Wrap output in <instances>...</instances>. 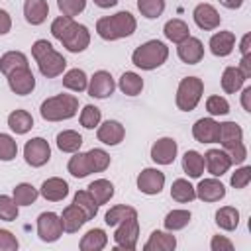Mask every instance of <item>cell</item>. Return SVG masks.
<instances>
[{
    "label": "cell",
    "instance_id": "obj_26",
    "mask_svg": "<svg viewBox=\"0 0 251 251\" xmlns=\"http://www.w3.org/2000/svg\"><path fill=\"white\" fill-rule=\"evenodd\" d=\"M8 127L16 133V135H25L31 127H33V116L27 112V110H22V108H18V110H12L10 114H8Z\"/></svg>",
    "mask_w": 251,
    "mask_h": 251
},
{
    "label": "cell",
    "instance_id": "obj_4",
    "mask_svg": "<svg viewBox=\"0 0 251 251\" xmlns=\"http://www.w3.org/2000/svg\"><path fill=\"white\" fill-rule=\"evenodd\" d=\"M39 114L45 122H63L78 114V98L75 94H55L41 102Z\"/></svg>",
    "mask_w": 251,
    "mask_h": 251
},
{
    "label": "cell",
    "instance_id": "obj_47",
    "mask_svg": "<svg viewBox=\"0 0 251 251\" xmlns=\"http://www.w3.org/2000/svg\"><path fill=\"white\" fill-rule=\"evenodd\" d=\"M20 216V206L14 202L12 196L0 194V220L4 222H14Z\"/></svg>",
    "mask_w": 251,
    "mask_h": 251
},
{
    "label": "cell",
    "instance_id": "obj_29",
    "mask_svg": "<svg viewBox=\"0 0 251 251\" xmlns=\"http://www.w3.org/2000/svg\"><path fill=\"white\" fill-rule=\"evenodd\" d=\"M245 80L247 78L243 76V73L237 67H226L224 73H222L220 84H222V90L226 94H235V92H239L245 86Z\"/></svg>",
    "mask_w": 251,
    "mask_h": 251
},
{
    "label": "cell",
    "instance_id": "obj_49",
    "mask_svg": "<svg viewBox=\"0 0 251 251\" xmlns=\"http://www.w3.org/2000/svg\"><path fill=\"white\" fill-rule=\"evenodd\" d=\"M57 8L61 16L75 18L86 10V0H57Z\"/></svg>",
    "mask_w": 251,
    "mask_h": 251
},
{
    "label": "cell",
    "instance_id": "obj_55",
    "mask_svg": "<svg viewBox=\"0 0 251 251\" xmlns=\"http://www.w3.org/2000/svg\"><path fill=\"white\" fill-rule=\"evenodd\" d=\"M10 29H12V16L4 8H0V35L10 33Z\"/></svg>",
    "mask_w": 251,
    "mask_h": 251
},
{
    "label": "cell",
    "instance_id": "obj_53",
    "mask_svg": "<svg viewBox=\"0 0 251 251\" xmlns=\"http://www.w3.org/2000/svg\"><path fill=\"white\" fill-rule=\"evenodd\" d=\"M233 241L227 237V235H212L210 239V249L212 251H233Z\"/></svg>",
    "mask_w": 251,
    "mask_h": 251
},
{
    "label": "cell",
    "instance_id": "obj_35",
    "mask_svg": "<svg viewBox=\"0 0 251 251\" xmlns=\"http://www.w3.org/2000/svg\"><path fill=\"white\" fill-rule=\"evenodd\" d=\"M214 218H216L214 220L216 226L220 229H224V231H233L239 226V210L235 206H222V208H218Z\"/></svg>",
    "mask_w": 251,
    "mask_h": 251
},
{
    "label": "cell",
    "instance_id": "obj_24",
    "mask_svg": "<svg viewBox=\"0 0 251 251\" xmlns=\"http://www.w3.org/2000/svg\"><path fill=\"white\" fill-rule=\"evenodd\" d=\"M49 16L47 0H25L24 2V18L29 25H41Z\"/></svg>",
    "mask_w": 251,
    "mask_h": 251
},
{
    "label": "cell",
    "instance_id": "obj_22",
    "mask_svg": "<svg viewBox=\"0 0 251 251\" xmlns=\"http://www.w3.org/2000/svg\"><path fill=\"white\" fill-rule=\"evenodd\" d=\"M175 247H176V237L173 235V231L167 229L151 231L149 239L143 243V251H175Z\"/></svg>",
    "mask_w": 251,
    "mask_h": 251
},
{
    "label": "cell",
    "instance_id": "obj_41",
    "mask_svg": "<svg viewBox=\"0 0 251 251\" xmlns=\"http://www.w3.org/2000/svg\"><path fill=\"white\" fill-rule=\"evenodd\" d=\"M67 171H69L71 176H75V178H86L88 175H92V173H90L88 159H86V153H82V151L73 153V157H71L69 163H67Z\"/></svg>",
    "mask_w": 251,
    "mask_h": 251
},
{
    "label": "cell",
    "instance_id": "obj_51",
    "mask_svg": "<svg viewBox=\"0 0 251 251\" xmlns=\"http://www.w3.org/2000/svg\"><path fill=\"white\" fill-rule=\"evenodd\" d=\"M73 22H75V18H69V16H57V18L51 22V35H53L57 41H61L63 35L67 33V29L71 27Z\"/></svg>",
    "mask_w": 251,
    "mask_h": 251
},
{
    "label": "cell",
    "instance_id": "obj_15",
    "mask_svg": "<svg viewBox=\"0 0 251 251\" xmlns=\"http://www.w3.org/2000/svg\"><path fill=\"white\" fill-rule=\"evenodd\" d=\"M126 137V127L122 126V122L118 120H106V122H100L98 127H96V139L102 143V145H108V147H114V145H120Z\"/></svg>",
    "mask_w": 251,
    "mask_h": 251
},
{
    "label": "cell",
    "instance_id": "obj_40",
    "mask_svg": "<svg viewBox=\"0 0 251 251\" xmlns=\"http://www.w3.org/2000/svg\"><path fill=\"white\" fill-rule=\"evenodd\" d=\"M73 204L78 206V208L84 212L86 220H94L96 214H98V208H100L88 190H76L75 196H73Z\"/></svg>",
    "mask_w": 251,
    "mask_h": 251
},
{
    "label": "cell",
    "instance_id": "obj_33",
    "mask_svg": "<svg viewBox=\"0 0 251 251\" xmlns=\"http://www.w3.org/2000/svg\"><path fill=\"white\" fill-rule=\"evenodd\" d=\"M55 143H57L59 151H63V153H76L82 147V135L75 129H63L57 133Z\"/></svg>",
    "mask_w": 251,
    "mask_h": 251
},
{
    "label": "cell",
    "instance_id": "obj_3",
    "mask_svg": "<svg viewBox=\"0 0 251 251\" xmlns=\"http://www.w3.org/2000/svg\"><path fill=\"white\" fill-rule=\"evenodd\" d=\"M169 59V47L161 39H149L133 49L131 63L141 71H155L163 67Z\"/></svg>",
    "mask_w": 251,
    "mask_h": 251
},
{
    "label": "cell",
    "instance_id": "obj_37",
    "mask_svg": "<svg viewBox=\"0 0 251 251\" xmlns=\"http://www.w3.org/2000/svg\"><path fill=\"white\" fill-rule=\"evenodd\" d=\"M88 192L92 194V198L96 200V204L102 206V204H108L112 200V196H114L116 190H114L112 180H108V178H96V180H92L88 184Z\"/></svg>",
    "mask_w": 251,
    "mask_h": 251
},
{
    "label": "cell",
    "instance_id": "obj_32",
    "mask_svg": "<svg viewBox=\"0 0 251 251\" xmlns=\"http://www.w3.org/2000/svg\"><path fill=\"white\" fill-rule=\"evenodd\" d=\"M63 86L71 92H86V86H88V75L75 67V69H69L67 73H63Z\"/></svg>",
    "mask_w": 251,
    "mask_h": 251
},
{
    "label": "cell",
    "instance_id": "obj_2",
    "mask_svg": "<svg viewBox=\"0 0 251 251\" xmlns=\"http://www.w3.org/2000/svg\"><path fill=\"white\" fill-rule=\"evenodd\" d=\"M31 57L35 59L37 69H39V73L45 78H57L67 69V59L47 39L33 41V45H31Z\"/></svg>",
    "mask_w": 251,
    "mask_h": 251
},
{
    "label": "cell",
    "instance_id": "obj_54",
    "mask_svg": "<svg viewBox=\"0 0 251 251\" xmlns=\"http://www.w3.org/2000/svg\"><path fill=\"white\" fill-rule=\"evenodd\" d=\"M227 155L231 159V165H243L245 159H247V147H245V143L241 141V143L233 145L231 149H227Z\"/></svg>",
    "mask_w": 251,
    "mask_h": 251
},
{
    "label": "cell",
    "instance_id": "obj_25",
    "mask_svg": "<svg viewBox=\"0 0 251 251\" xmlns=\"http://www.w3.org/2000/svg\"><path fill=\"white\" fill-rule=\"evenodd\" d=\"M243 141V129L237 122H222L220 124V137L218 143L222 145V149H231L233 145Z\"/></svg>",
    "mask_w": 251,
    "mask_h": 251
},
{
    "label": "cell",
    "instance_id": "obj_8",
    "mask_svg": "<svg viewBox=\"0 0 251 251\" xmlns=\"http://www.w3.org/2000/svg\"><path fill=\"white\" fill-rule=\"evenodd\" d=\"M49 159H51V145L47 143V139L31 137L29 141H25V145H24V161L29 167L39 169V167L47 165Z\"/></svg>",
    "mask_w": 251,
    "mask_h": 251
},
{
    "label": "cell",
    "instance_id": "obj_58",
    "mask_svg": "<svg viewBox=\"0 0 251 251\" xmlns=\"http://www.w3.org/2000/svg\"><path fill=\"white\" fill-rule=\"evenodd\" d=\"M239 53L241 55H251V33L247 31L243 37H241V41H239Z\"/></svg>",
    "mask_w": 251,
    "mask_h": 251
},
{
    "label": "cell",
    "instance_id": "obj_21",
    "mask_svg": "<svg viewBox=\"0 0 251 251\" xmlns=\"http://www.w3.org/2000/svg\"><path fill=\"white\" fill-rule=\"evenodd\" d=\"M208 47H210V53L214 57H227V55H231V51L235 47V33L229 31V29L216 31L210 37Z\"/></svg>",
    "mask_w": 251,
    "mask_h": 251
},
{
    "label": "cell",
    "instance_id": "obj_52",
    "mask_svg": "<svg viewBox=\"0 0 251 251\" xmlns=\"http://www.w3.org/2000/svg\"><path fill=\"white\" fill-rule=\"evenodd\" d=\"M18 247H20L18 237L10 229L0 227V251H16Z\"/></svg>",
    "mask_w": 251,
    "mask_h": 251
},
{
    "label": "cell",
    "instance_id": "obj_60",
    "mask_svg": "<svg viewBox=\"0 0 251 251\" xmlns=\"http://www.w3.org/2000/svg\"><path fill=\"white\" fill-rule=\"evenodd\" d=\"M92 2H94L98 8H102V10H108V8H114V6H116L120 0H92Z\"/></svg>",
    "mask_w": 251,
    "mask_h": 251
},
{
    "label": "cell",
    "instance_id": "obj_31",
    "mask_svg": "<svg viewBox=\"0 0 251 251\" xmlns=\"http://www.w3.org/2000/svg\"><path fill=\"white\" fill-rule=\"evenodd\" d=\"M192 220V212L190 210H184V208H175L171 212H167L165 220H163V226L167 231H180L184 229Z\"/></svg>",
    "mask_w": 251,
    "mask_h": 251
},
{
    "label": "cell",
    "instance_id": "obj_34",
    "mask_svg": "<svg viewBox=\"0 0 251 251\" xmlns=\"http://www.w3.org/2000/svg\"><path fill=\"white\" fill-rule=\"evenodd\" d=\"M171 198L178 204H190L192 200H196V190L188 178H176L171 184Z\"/></svg>",
    "mask_w": 251,
    "mask_h": 251
},
{
    "label": "cell",
    "instance_id": "obj_10",
    "mask_svg": "<svg viewBox=\"0 0 251 251\" xmlns=\"http://www.w3.org/2000/svg\"><path fill=\"white\" fill-rule=\"evenodd\" d=\"M114 90H116V80L110 71L100 69L92 76H88V86H86L88 96L104 100V98H110L114 94Z\"/></svg>",
    "mask_w": 251,
    "mask_h": 251
},
{
    "label": "cell",
    "instance_id": "obj_48",
    "mask_svg": "<svg viewBox=\"0 0 251 251\" xmlns=\"http://www.w3.org/2000/svg\"><path fill=\"white\" fill-rule=\"evenodd\" d=\"M206 110L212 118L216 116H227L229 114V102L220 96V94H214V96H208L206 98Z\"/></svg>",
    "mask_w": 251,
    "mask_h": 251
},
{
    "label": "cell",
    "instance_id": "obj_27",
    "mask_svg": "<svg viewBox=\"0 0 251 251\" xmlns=\"http://www.w3.org/2000/svg\"><path fill=\"white\" fill-rule=\"evenodd\" d=\"M108 245V235L102 227H92L88 229L80 241H78V249L80 251H102Z\"/></svg>",
    "mask_w": 251,
    "mask_h": 251
},
{
    "label": "cell",
    "instance_id": "obj_23",
    "mask_svg": "<svg viewBox=\"0 0 251 251\" xmlns=\"http://www.w3.org/2000/svg\"><path fill=\"white\" fill-rule=\"evenodd\" d=\"M59 216H61V224H63L65 233H76L88 222L84 212L75 204H69L67 208H63V214H59Z\"/></svg>",
    "mask_w": 251,
    "mask_h": 251
},
{
    "label": "cell",
    "instance_id": "obj_16",
    "mask_svg": "<svg viewBox=\"0 0 251 251\" xmlns=\"http://www.w3.org/2000/svg\"><path fill=\"white\" fill-rule=\"evenodd\" d=\"M194 190H196V198L202 202H208V204L220 202L226 198V186L218 176L202 178L198 182V186H194Z\"/></svg>",
    "mask_w": 251,
    "mask_h": 251
},
{
    "label": "cell",
    "instance_id": "obj_38",
    "mask_svg": "<svg viewBox=\"0 0 251 251\" xmlns=\"http://www.w3.org/2000/svg\"><path fill=\"white\" fill-rule=\"evenodd\" d=\"M12 198L18 206H31L39 198V188H35L31 182H18L12 190Z\"/></svg>",
    "mask_w": 251,
    "mask_h": 251
},
{
    "label": "cell",
    "instance_id": "obj_42",
    "mask_svg": "<svg viewBox=\"0 0 251 251\" xmlns=\"http://www.w3.org/2000/svg\"><path fill=\"white\" fill-rule=\"evenodd\" d=\"M86 159H88V165H90V173H104L112 159H110V153L100 149V147H92L86 151Z\"/></svg>",
    "mask_w": 251,
    "mask_h": 251
},
{
    "label": "cell",
    "instance_id": "obj_28",
    "mask_svg": "<svg viewBox=\"0 0 251 251\" xmlns=\"http://www.w3.org/2000/svg\"><path fill=\"white\" fill-rule=\"evenodd\" d=\"M163 35H165L171 43L178 45L180 41H184L186 37H190V27H188V24H186L184 20L173 18V20L165 22V25H163Z\"/></svg>",
    "mask_w": 251,
    "mask_h": 251
},
{
    "label": "cell",
    "instance_id": "obj_12",
    "mask_svg": "<svg viewBox=\"0 0 251 251\" xmlns=\"http://www.w3.org/2000/svg\"><path fill=\"white\" fill-rule=\"evenodd\" d=\"M151 161L155 165H173L176 155H178V143L175 137H159L153 145H151Z\"/></svg>",
    "mask_w": 251,
    "mask_h": 251
},
{
    "label": "cell",
    "instance_id": "obj_18",
    "mask_svg": "<svg viewBox=\"0 0 251 251\" xmlns=\"http://www.w3.org/2000/svg\"><path fill=\"white\" fill-rule=\"evenodd\" d=\"M192 137L198 143H218L220 137V122L212 116L200 118L192 126Z\"/></svg>",
    "mask_w": 251,
    "mask_h": 251
},
{
    "label": "cell",
    "instance_id": "obj_46",
    "mask_svg": "<svg viewBox=\"0 0 251 251\" xmlns=\"http://www.w3.org/2000/svg\"><path fill=\"white\" fill-rule=\"evenodd\" d=\"M16 155H18V141L10 133L0 131V161L10 163L16 159Z\"/></svg>",
    "mask_w": 251,
    "mask_h": 251
},
{
    "label": "cell",
    "instance_id": "obj_36",
    "mask_svg": "<svg viewBox=\"0 0 251 251\" xmlns=\"http://www.w3.org/2000/svg\"><path fill=\"white\" fill-rule=\"evenodd\" d=\"M143 86H145V82H143L141 75H137V73H133V71H126V73H122V76L118 78V88H120L126 96H137V94H141Z\"/></svg>",
    "mask_w": 251,
    "mask_h": 251
},
{
    "label": "cell",
    "instance_id": "obj_6",
    "mask_svg": "<svg viewBox=\"0 0 251 251\" xmlns=\"http://www.w3.org/2000/svg\"><path fill=\"white\" fill-rule=\"evenodd\" d=\"M137 239H139V220H137V214H133L116 226L114 243H116V249L133 251L137 247Z\"/></svg>",
    "mask_w": 251,
    "mask_h": 251
},
{
    "label": "cell",
    "instance_id": "obj_5",
    "mask_svg": "<svg viewBox=\"0 0 251 251\" xmlns=\"http://www.w3.org/2000/svg\"><path fill=\"white\" fill-rule=\"evenodd\" d=\"M204 96V80L198 76H184L180 78L175 94V104L180 112H192Z\"/></svg>",
    "mask_w": 251,
    "mask_h": 251
},
{
    "label": "cell",
    "instance_id": "obj_43",
    "mask_svg": "<svg viewBox=\"0 0 251 251\" xmlns=\"http://www.w3.org/2000/svg\"><path fill=\"white\" fill-rule=\"evenodd\" d=\"M133 214H137V210H135L133 206H127V204H116V206H112V208L106 212L104 222H106V226L116 227L118 224H122L126 218H129V216H133Z\"/></svg>",
    "mask_w": 251,
    "mask_h": 251
},
{
    "label": "cell",
    "instance_id": "obj_59",
    "mask_svg": "<svg viewBox=\"0 0 251 251\" xmlns=\"http://www.w3.org/2000/svg\"><path fill=\"white\" fill-rule=\"evenodd\" d=\"M220 4L227 10H237V8L243 6V0H220Z\"/></svg>",
    "mask_w": 251,
    "mask_h": 251
},
{
    "label": "cell",
    "instance_id": "obj_39",
    "mask_svg": "<svg viewBox=\"0 0 251 251\" xmlns=\"http://www.w3.org/2000/svg\"><path fill=\"white\" fill-rule=\"evenodd\" d=\"M24 67H29V61H27L25 53H22V51H6L0 57V73L4 76H8L12 71L24 69Z\"/></svg>",
    "mask_w": 251,
    "mask_h": 251
},
{
    "label": "cell",
    "instance_id": "obj_13",
    "mask_svg": "<svg viewBox=\"0 0 251 251\" xmlns=\"http://www.w3.org/2000/svg\"><path fill=\"white\" fill-rule=\"evenodd\" d=\"M192 20H194V24H196L200 29H204V31H214V29H218L220 24H222L220 12H218L212 4H208V2H200V4L194 6V10H192Z\"/></svg>",
    "mask_w": 251,
    "mask_h": 251
},
{
    "label": "cell",
    "instance_id": "obj_7",
    "mask_svg": "<svg viewBox=\"0 0 251 251\" xmlns=\"http://www.w3.org/2000/svg\"><path fill=\"white\" fill-rule=\"evenodd\" d=\"M35 231L43 243H55L65 233L63 224H61V216L55 212H41L37 216V222H35Z\"/></svg>",
    "mask_w": 251,
    "mask_h": 251
},
{
    "label": "cell",
    "instance_id": "obj_11",
    "mask_svg": "<svg viewBox=\"0 0 251 251\" xmlns=\"http://www.w3.org/2000/svg\"><path fill=\"white\" fill-rule=\"evenodd\" d=\"M61 43L69 53H82L90 45V31L84 24L73 22L71 27L67 29V33L63 35Z\"/></svg>",
    "mask_w": 251,
    "mask_h": 251
},
{
    "label": "cell",
    "instance_id": "obj_57",
    "mask_svg": "<svg viewBox=\"0 0 251 251\" xmlns=\"http://www.w3.org/2000/svg\"><path fill=\"white\" fill-rule=\"evenodd\" d=\"M241 106L245 112H251V86L241 88Z\"/></svg>",
    "mask_w": 251,
    "mask_h": 251
},
{
    "label": "cell",
    "instance_id": "obj_19",
    "mask_svg": "<svg viewBox=\"0 0 251 251\" xmlns=\"http://www.w3.org/2000/svg\"><path fill=\"white\" fill-rule=\"evenodd\" d=\"M176 55L186 65H196L204 59V43L198 37H186L176 45Z\"/></svg>",
    "mask_w": 251,
    "mask_h": 251
},
{
    "label": "cell",
    "instance_id": "obj_17",
    "mask_svg": "<svg viewBox=\"0 0 251 251\" xmlns=\"http://www.w3.org/2000/svg\"><path fill=\"white\" fill-rule=\"evenodd\" d=\"M204 169L212 176H222L231 169V159L226 149H208L204 153Z\"/></svg>",
    "mask_w": 251,
    "mask_h": 251
},
{
    "label": "cell",
    "instance_id": "obj_50",
    "mask_svg": "<svg viewBox=\"0 0 251 251\" xmlns=\"http://www.w3.org/2000/svg\"><path fill=\"white\" fill-rule=\"evenodd\" d=\"M249 182H251V167H247V165H241L239 169H235V173H233L231 178H229V184H231L235 190L247 188Z\"/></svg>",
    "mask_w": 251,
    "mask_h": 251
},
{
    "label": "cell",
    "instance_id": "obj_9",
    "mask_svg": "<svg viewBox=\"0 0 251 251\" xmlns=\"http://www.w3.org/2000/svg\"><path fill=\"white\" fill-rule=\"evenodd\" d=\"M165 182H167V176L163 171H159L157 167H145L137 178H135V184H137V190L147 194V196H155V194H161V190L165 188Z\"/></svg>",
    "mask_w": 251,
    "mask_h": 251
},
{
    "label": "cell",
    "instance_id": "obj_14",
    "mask_svg": "<svg viewBox=\"0 0 251 251\" xmlns=\"http://www.w3.org/2000/svg\"><path fill=\"white\" fill-rule=\"evenodd\" d=\"M6 80H8V88H10L14 94H18V96H27V94H31L33 88H35V76H33V73H31L29 67L12 71V73L6 76Z\"/></svg>",
    "mask_w": 251,
    "mask_h": 251
},
{
    "label": "cell",
    "instance_id": "obj_30",
    "mask_svg": "<svg viewBox=\"0 0 251 251\" xmlns=\"http://www.w3.org/2000/svg\"><path fill=\"white\" fill-rule=\"evenodd\" d=\"M182 171L188 175V178H202L204 175V155L196 149H188L182 155Z\"/></svg>",
    "mask_w": 251,
    "mask_h": 251
},
{
    "label": "cell",
    "instance_id": "obj_44",
    "mask_svg": "<svg viewBox=\"0 0 251 251\" xmlns=\"http://www.w3.org/2000/svg\"><path fill=\"white\" fill-rule=\"evenodd\" d=\"M167 8L165 0H137V10L145 20H157Z\"/></svg>",
    "mask_w": 251,
    "mask_h": 251
},
{
    "label": "cell",
    "instance_id": "obj_56",
    "mask_svg": "<svg viewBox=\"0 0 251 251\" xmlns=\"http://www.w3.org/2000/svg\"><path fill=\"white\" fill-rule=\"evenodd\" d=\"M237 69L243 73L245 78H251V55H241Z\"/></svg>",
    "mask_w": 251,
    "mask_h": 251
},
{
    "label": "cell",
    "instance_id": "obj_20",
    "mask_svg": "<svg viewBox=\"0 0 251 251\" xmlns=\"http://www.w3.org/2000/svg\"><path fill=\"white\" fill-rule=\"evenodd\" d=\"M39 194L49 202H61L69 194V182L65 178H61V176H49V178H45L41 182Z\"/></svg>",
    "mask_w": 251,
    "mask_h": 251
},
{
    "label": "cell",
    "instance_id": "obj_45",
    "mask_svg": "<svg viewBox=\"0 0 251 251\" xmlns=\"http://www.w3.org/2000/svg\"><path fill=\"white\" fill-rule=\"evenodd\" d=\"M78 122H80V126H82L84 129H94V127H98V124L102 122V112H100V108H96L94 104L82 106V110H80V114H78Z\"/></svg>",
    "mask_w": 251,
    "mask_h": 251
},
{
    "label": "cell",
    "instance_id": "obj_1",
    "mask_svg": "<svg viewBox=\"0 0 251 251\" xmlns=\"http://www.w3.org/2000/svg\"><path fill=\"white\" fill-rule=\"evenodd\" d=\"M137 29V20L131 12L122 10L116 12L112 16H104L96 22V33L98 37H102L104 41H118V39H126L129 35H133V31Z\"/></svg>",
    "mask_w": 251,
    "mask_h": 251
}]
</instances>
